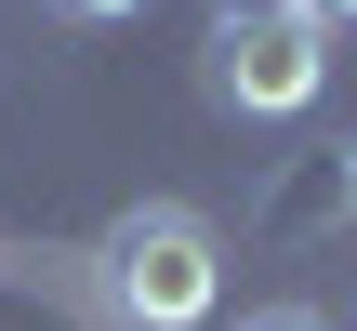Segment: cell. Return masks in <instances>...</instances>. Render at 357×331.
Masks as SVG:
<instances>
[{"label":"cell","mask_w":357,"mask_h":331,"mask_svg":"<svg viewBox=\"0 0 357 331\" xmlns=\"http://www.w3.org/2000/svg\"><path fill=\"white\" fill-rule=\"evenodd\" d=\"M305 13H318V27H357V0H305Z\"/></svg>","instance_id":"obj_5"},{"label":"cell","mask_w":357,"mask_h":331,"mask_svg":"<svg viewBox=\"0 0 357 331\" xmlns=\"http://www.w3.org/2000/svg\"><path fill=\"white\" fill-rule=\"evenodd\" d=\"M53 13H79V27H119V13H146V0H53Z\"/></svg>","instance_id":"obj_3"},{"label":"cell","mask_w":357,"mask_h":331,"mask_svg":"<svg viewBox=\"0 0 357 331\" xmlns=\"http://www.w3.org/2000/svg\"><path fill=\"white\" fill-rule=\"evenodd\" d=\"M252 331H331V318H318V305H265Z\"/></svg>","instance_id":"obj_4"},{"label":"cell","mask_w":357,"mask_h":331,"mask_svg":"<svg viewBox=\"0 0 357 331\" xmlns=\"http://www.w3.org/2000/svg\"><path fill=\"white\" fill-rule=\"evenodd\" d=\"M212 13H278V0H212Z\"/></svg>","instance_id":"obj_7"},{"label":"cell","mask_w":357,"mask_h":331,"mask_svg":"<svg viewBox=\"0 0 357 331\" xmlns=\"http://www.w3.org/2000/svg\"><path fill=\"white\" fill-rule=\"evenodd\" d=\"M93 265H106V305L132 331H199L225 305V239H212L185 199H132V212L93 239Z\"/></svg>","instance_id":"obj_1"},{"label":"cell","mask_w":357,"mask_h":331,"mask_svg":"<svg viewBox=\"0 0 357 331\" xmlns=\"http://www.w3.org/2000/svg\"><path fill=\"white\" fill-rule=\"evenodd\" d=\"M331 186H344V212H357V146H344V172H331Z\"/></svg>","instance_id":"obj_6"},{"label":"cell","mask_w":357,"mask_h":331,"mask_svg":"<svg viewBox=\"0 0 357 331\" xmlns=\"http://www.w3.org/2000/svg\"><path fill=\"white\" fill-rule=\"evenodd\" d=\"M199 80H212L225 119H305L318 80H331V27H318L305 0H278V13H212Z\"/></svg>","instance_id":"obj_2"}]
</instances>
